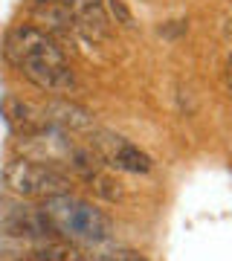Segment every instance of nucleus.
Masks as SVG:
<instances>
[{"mask_svg": "<svg viewBox=\"0 0 232 261\" xmlns=\"http://www.w3.org/2000/svg\"><path fill=\"white\" fill-rule=\"evenodd\" d=\"M41 212L49 218V224L56 226V232L67 241H84V244H99L108 241L113 235V224L111 218L96 209L93 203L82 200V197H73V192L67 195H56L46 197L41 203Z\"/></svg>", "mask_w": 232, "mask_h": 261, "instance_id": "f257e3e1", "label": "nucleus"}, {"mask_svg": "<svg viewBox=\"0 0 232 261\" xmlns=\"http://www.w3.org/2000/svg\"><path fill=\"white\" fill-rule=\"evenodd\" d=\"M3 56L9 58L12 64L18 67L20 73L38 70V67H64L67 56L64 49L58 47V41L49 32L29 23H20L6 35L3 41Z\"/></svg>", "mask_w": 232, "mask_h": 261, "instance_id": "f03ea898", "label": "nucleus"}, {"mask_svg": "<svg viewBox=\"0 0 232 261\" xmlns=\"http://www.w3.org/2000/svg\"><path fill=\"white\" fill-rule=\"evenodd\" d=\"M3 183L12 195L18 197H32V200H46V197H56V195H67L73 183L67 174H61L58 168L44 166L38 160L20 157L12 160L9 166L3 168Z\"/></svg>", "mask_w": 232, "mask_h": 261, "instance_id": "7ed1b4c3", "label": "nucleus"}, {"mask_svg": "<svg viewBox=\"0 0 232 261\" xmlns=\"http://www.w3.org/2000/svg\"><path fill=\"white\" fill-rule=\"evenodd\" d=\"M90 148L99 154L105 166L116 168V171H125V174H148L151 171V157L145 151H139L137 145L119 134H111V130H90Z\"/></svg>", "mask_w": 232, "mask_h": 261, "instance_id": "20e7f679", "label": "nucleus"}, {"mask_svg": "<svg viewBox=\"0 0 232 261\" xmlns=\"http://www.w3.org/2000/svg\"><path fill=\"white\" fill-rule=\"evenodd\" d=\"M0 229L12 238H53L56 226L49 224V218L41 212V206H27V203H0Z\"/></svg>", "mask_w": 232, "mask_h": 261, "instance_id": "39448f33", "label": "nucleus"}, {"mask_svg": "<svg viewBox=\"0 0 232 261\" xmlns=\"http://www.w3.org/2000/svg\"><path fill=\"white\" fill-rule=\"evenodd\" d=\"M44 113V122L53 125V128H61V130H87L90 134L96 128V119L87 108H82L79 102H70L67 96H56L41 108Z\"/></svg>", "mask_w": 232, "mask_h": 261, "instance_id": "423d86ee", "label": "nucleus"}, {"mask_svg": "<svg viewBox=\"0 0 232 261\" xmlns=\"http://www.w3.org/2000/svg\"><path fill=\"white\" fill-rule=\"evenodd\" d=\"M75 29L90 41H105L111 35V18L105 9V0H67Z\"/></svg>", "mask_w": 232, "mask_h": 261, "instance_id": "0eeeda50", "label": "nucleus"}, {"mask_svg": "<svg viewBox=\"0 0 232 261\" xmlns=\"http://www.w3.org/2000/svg\"><path fill=\"white\" fill-rule=\"evenodd\" d=\"M0 116L6 119V125H9L12 134H18L20 140L23 137H32V134H38V130L44 128V113L38 111L35 105L23 102V99H18V96H3L0 99Z\"/></svg>", "mask_w": 232, "mask_h": 261, "instance_id": "6e6552de", "label": "nucleus"}, {"mask_svg": "<svg viewBox=\"0 0 232 261\" xmlns=\"http://www.w3.org/2000/svg\"><path fill=\"white\" fill-rule=\"evenodd\" d=\"M29 261H87V255L79 250V244L53 235V238H41V244L29 252Z\"/></svg>", "mask_w": 232, "mask_h": 261, "instance_id": "1a4fd4ad", "label": "nucleus"}, {"mask_svg": "<svg viewBox=\"0 0 232 261\" xmlns=\"http://www.w3.org/2000/svg\"><path fill=\"white\" fill-rule=\"evenodd\" d=\"M84 183L93 189V195H99L102 200H108V203H116V200H122V183H119L116 177H111L105 168L93 171V174L84 180Z\"/></svg>", "mask_w": 232, "mask_h": 261, "instance_id": "9d476101", "label": "nucleus"}, {"mask_svg": "<svg viewBox=\"0 0 232 261\" xmlns=\"http://www.w3.org/2000/svg\"><path fill=\"white\" fill-rule=\"evenodd\" d=\"M105 9H108V15H111L116 23H122V27L134 29L137 23H134V15H131V9L122 3V0H105Z\"/></svg>", "mask_w": 232, "mask_h": 261, "instance_id": "9b49d317", "label": "nucleus"}, {"mask_svg": "<svg viewBox=\"0 0 232 261\" xmlns=\"http://www.w3.org/2000/svg\"><path fill=\"white\" fill-rule=\"evenodd\" d=\"M93 261H148V258L137 250H111V252H99Z\"/></svg>", "mask_w": 232, "mask_h": 261, "instance_id": "f8f14e48", "label": "nucleus"}, {"mask_svg": "<svg viewBox=\"0 0 232 261\" xmlns=\"http://www.w3.org/2000/svg\"><path fill=\"white\" fill-rule=\"evenodd\" d=\"M226 84H229V90H232V56L226 61Z\"/></svg>", "mask_w": 232, "mask_h": 261, "instance_id": "ddd939ff", "label": "nucleus"}, {"mask_svg": "<svg viewBox=\"0 0 232 261\" xmlns=\"http://www.w3.org/2000/svg\"><path fill=\"white\" fill-rule=\"evenodd\" d=\"M223 35H226V41H232V18L226 20V32H223Z\"/></svg>", "mask_w": 232, "mask_h": 261, "instance_id": "4468645a", "label": "nucleus"}]
</instances>
